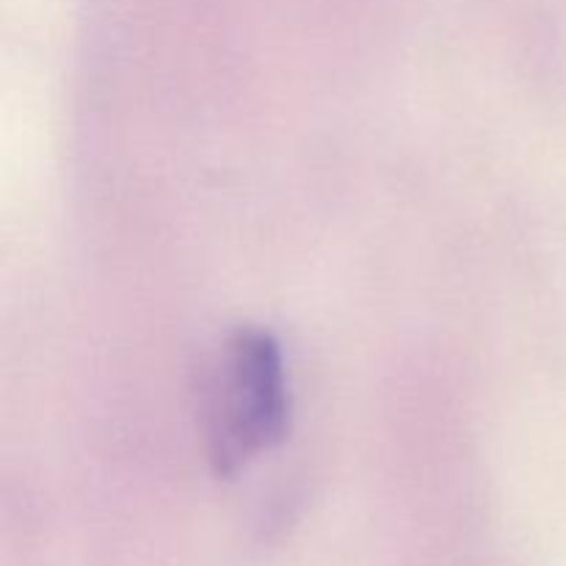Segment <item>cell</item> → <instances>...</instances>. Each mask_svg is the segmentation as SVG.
<instances>
[{"label": "cell", "mask_w": 566, "mask_h": 566, "mask_svg": "<svg viewBox=\"0 0 566 566\" xmlns=\"http://www.w3.org/2000/svg\"><path fill=\"white\" fill-rule=\"evenodd\" d=\"M287 423L291 396L280 343L271 332L241 326L227 337L208 387L205 437L210 464L219 475L238 473L258 453L280 446Z\"/></svg>", "instance_id": "6da1fadb"}]
</instances>
